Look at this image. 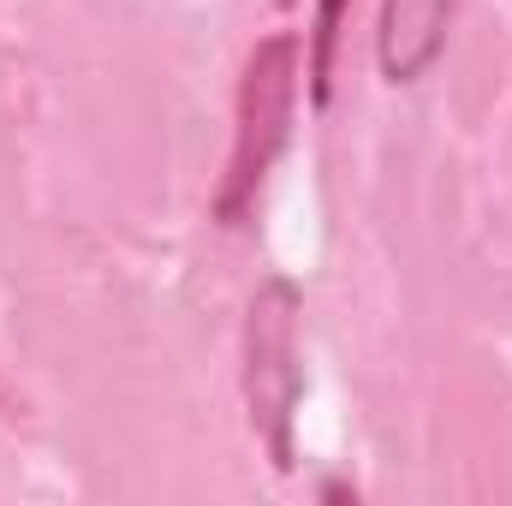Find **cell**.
Masks as SVG:
<instances>
[{
	"label": "cell",
	"mask_w": 512,
	"mask_h": 506,
	"mask_svg": "<svg viewBox=\"0 0 512 506\" xmlns=\"http://www.w3.org/2000/svg\"><path fill=\"white\" fill-rule=\"evenodd\" d=\"M346 18H352V0H316V12H310V30H304V108L310 114H328L334 108Z\"/></svg>",
	"instance_id": "obj_4"
},
{
	"label": "cell",
	"mask_w": 512,
	"mask_h": 506,
	"mask_svg": "<svg viewBox=\"0 0 512 506\" xmlns=\"http://www.w3.org/2000/svg\"><path fill=\"white\" fill-rule=\"evenodd\" d=\"M298 102H304V36L298 30H268L245 54L239 96H233V149H227L221 185L209 197V215L227 233L256 221L268 173L280 167V155L292 143Z\"/></svg>",
	"instance_id": "obj_1"
},
{
	"label": "cell",
	"mask_w": 512,
	"mask_h": 506,
	"mask_svg": "<svg viewBox=\"0 0 512 506\" xmlns=\"http://www.w3.org/2000/svg\"><path fill=\"white\" fill-rule=\"evenodd\" d=\"M280 6H292V0H280Z\"/></svg>",
	"instance_id": "obj_5"
},
{
	"label": "cell",
	"mask_w": 512,
	"mask_h": 506,
	"mask_svg": "<svg viewBox=\"0 0 512 506\" xmlns=\"http://www.w3.org/2000/svg\"><path fill=\"white\" fill-rule=\"evenodd\" d=\"M459 24V0H382L376 12V72L387 90L423 84Z\"/></svg>",
	"instance_id": "obj_3"
},
{
	"label": "cell",
	"mask_w": 512,
	"mask_h": 506,
	"mask_svg": "<svg viewBox=\"0 0 512 506\" xmlns=\"http://www.w3.org/2000/svg\"><path fill=\"white\" fill-rule=\"evenodd\" d=\"M239 387H245V423L274 477L298 471V417H304V286L292 274H262L245 304V340H239Z\"/></svg>",
	"instance_id": "obj_2"
}]
</instances>
